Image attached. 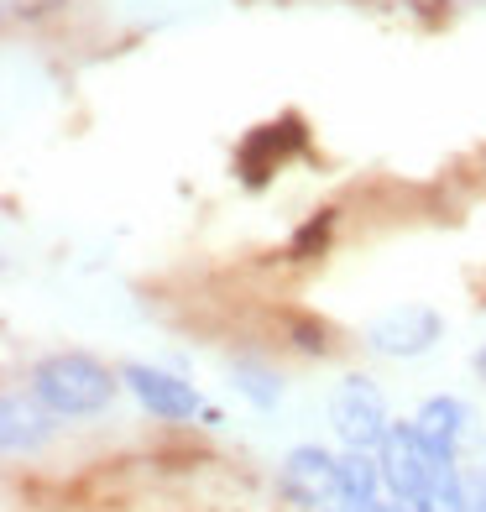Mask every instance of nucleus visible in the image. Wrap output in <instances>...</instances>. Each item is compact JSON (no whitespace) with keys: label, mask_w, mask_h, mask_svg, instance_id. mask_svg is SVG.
Masks as SVG:
<instances>
[{"label":"nucleus","mask_w":486,"mask_h":512,"mask_svg":"<svg viewBox=\"0 0 486 512\" xmlns=\"http://www.w3.org/2000/svg\"><path fill=\"white\" fill-rule=\"evenodd\" d=\"M27 392L58 424H84V418L110 413L126 382L121 366L100 361L95 351H48L27 366Z\"/></svg>","instance_id":"obj_1"},{"label":"nucleus","mask_w":486,"mask_h":512,"mask_svg":"<svg viewBox=\"0 0 486 512\" xmlns=\"http://www.w3.org/2000/svg\"><path fill=\"white\" fill-rule=\"evenodd\" d=\"M330 429L340 439V450H382V439L392 429L382 382L366 377V371H345L330 392Z\"/></svg>","instance_id":"obj_2"},{"label":"nucleus","mask_w":486,"mask_h":512,"mask_svg":"<svg viewBox=\"0 0 486 512\" xmlns=\"http://www.w3.org/2000/svg\"><path fill=\"white\" fill-rule=\"evenodd\" d=\"M288 345L298 356H335V330L314 314H288Z\"/></svg>","instance_id":"obj_12"},{"label":"nucleus","mask_w":486,"mask_h":512,"mask_svg":"<svg viewBox=\"0 0 486 512\" xmlns=\"http://www.w3.org/2000/svg\"><path fill=\"white\" fill-rule=\"evenodd\" d=\"M74 0H11V16L16 21H48V16H58V11H68Z\"/></svg>","instance_id":"obj_14"},{"label":"nucleus","mask_w":486,"mask_h":512,"mask_svg":"<svg viewBox=\"0 0 486 512\" xmlns=\"http://www.w3.org/2000/svg\"><path fill=\"white\" fill-rule=\"evenodd\" d=\"M277 492L298 512H335L340 507V450L304 439L277 460Z\"/></svg>","instance_id":"obj_3"},{"label":"nucleus","mask_w":486,"mask_h":512,"mask_svg":"<svg viewBox=\"0 0 486 512\" xmlns=\"http://www.w3.org/2000/svg\"><path fill=\"white\" fill-rule=\"evenodd\" d=\"M230 392H236L246 408H257V413H277V408H283L288 382H283V371H277L272 361L236 356V361H230Z\"/></svg>","instance_id":"obj_10"},{"label":"nucleus","mask_w":486,"mask_h":512,"mask_svg":"<svg viewBox=\"0 0 486 512\" xmlns=\"http://www.w3.org/2000/svg\"><path fill=\"white\" fill-rule=\"evenodd\" d=\"M199 424H204V429H220V424H225V413H220V408H210V403H204V413H199Z\"/></svg>","instance_id":"obj_16"},{"label":"nucleus","mask_w":486,"mask_h":512,"mask_svg":"<svg viewBox=\"0 0 486 512\" xmlns=\"http://www.w3.org/2000/svg\"><path fill=\"white\" fill-rule=\"evenodd\" d=\"M445 340V314L434 304H392L361 324V345L382 361H419Z\"/></svg>","instance_id":"obj_4"},{"label":"nucleus","mask_w":486,"mask_h":512,"mask_svg":"<svg viewBox=\"0 0 486 512\" xmlns=\"http://www.w3.org/2000/svg\"><path fill=\"white\" fill-rule=\"evenodd\" d=\"M466 471H471V481L486 492V434H476L471 445H466Z\"/></svg>","instance_id":"obj_15"},{"label":"nucleus","mask_w":486,"mask_h":512,"mask_svg":"<svg viewBox=\"0 0 486 512\" xmlns=\"http://www.w3.org/2000/svg\"><path fill=\"white\" fill-rule=\"evenodd\" d=\"M377 460H382V481H387L392 502H429L434 497V450L413 418H392Z\"/></svg>","instance_id":"obj_5"},{"label":"nucleus","mask_w":486,"mask_h":512,"mask_svg":"<svg viewBox=\"0 0 486 512\" xmlns=\"http://www.w3.org/2000/svg\"><path fill=\"white\" fill-rule=\"evenodd\" d=\"M330 230H335V209H319V215H309L304 225L293 230V241H288V262H314V256L330 246Z\"/></svg>","instance_id":"obj_13"},{"label":"nucleus","mask_w":486,"mask_h":512,"mask_svg":"<svg viewBox=\"0 0 486 512\" xmlns=\"http://www.w3.org/2000/svg\"><path fill=\"white\" fill-rule=\"evenodd\" d=\"M387 502L377 450H340V507H377Z\"/></svg>","instance_id":"obj_11"},{"label":"nucleus","mask_w":486,"mask_h":512,"mask_svg":"<svg viewBox=\"0 0 486 512\" xmlns=\"http://www.w3.org/2000/svg\"><path fill=\"white\" fill-rule=\"evenodd\" d=\"M121 382L136 398V408H142L147 418H157V424H194V418L204 413L199 387L189 377H178V371H168V366L121 361Z\"/></svg>","instance_id":"obj_6"},{"label":"nucleus","mask_w":486,"mask_h":512,"mask_svg":"<svg viewBox=\"0 0 486 512\" xmlns=\"http://www.w3.org/2000/svg\"><path fill=\"white\" fill-rule=\"evenodd\" d=\"M58 434V418L42 408L27 387H11L6 398H0V450L6 460H32L53 445Z\"/></svg>","instance_id":"obj_8"},{"label":"nucleus","mask_w":486,"mask_h":512,"mask_svg":"<svg viewBox=\"0 0 486 512\" xmlns=\"http://www.w3.org/2000/svg\"><path fill=\"white\" fill-rule=\"evenodd\" d=\"M309 142V131H304V121L288 110V115H277V121H262V126H251L246 136H241V147H236V173H241V183L246 189H262V183L283 168V162Z\"/></svg>","instance_id":"obj_7"},{"label":"nucleus","mask_w":486,"mask_h":512,"mask_svg":"<svg viewBox=\"0 0 486 512\" xmlns=\"http://www.w3.org/2000/svg\"><path fill=\"white\" fill-rule=\"evenodd\" d=\"M413 424L419 434L429 439L434 455H466V445L476 439V413L466 398H455V392H434L413 408Z\"/></svg>","instance_id":"obj_9"},{"label":"nucleus","mask_w":486,"mask_h":512,"mask_svg":"<svg viewBox=\"0 0 486 512\" xmlns=\"http://www.w3.org/2000/svg\"><path fill=\"white\" fill-rule=\"evenodd\" d=\"M471 366H476V377H481V382H486V345H481V351H476V356H471Z\"/></svg>","instance_id":"obj_17"}]
</instances>
